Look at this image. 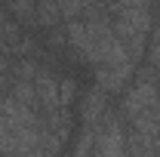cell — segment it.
Wrapping results in <instances>:
<instances>
[{
    "label": "cell",
    "mask_w": 160,
    "mask_h": 157,
    "mask_svg": "<svg viewBox=\"0 0 160 157\" xmlns=\"http://www.w3.org/2000/svg\"><path fill=\"white\" fill-rule=\"evenodd\" d=\"M19 43V31H16V25L6 19V13L0 9V49H12Z\"/></svg>",
    "instance_id": "1"
}]
</instances>
